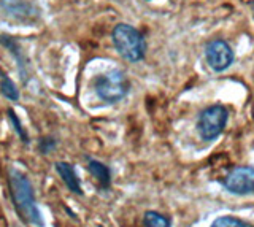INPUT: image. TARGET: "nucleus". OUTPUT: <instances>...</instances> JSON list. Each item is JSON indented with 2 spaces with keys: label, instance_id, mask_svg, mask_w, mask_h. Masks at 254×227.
I'll use <instances>...</instances> for the list:
<instances>
[{
  "label": "nucleus",
  "instance_id": "15",
  "mask_svg": "<svg viewBox=\"0 0 254 227\" xmlns=\"http://www.w3.org/2000/svg\"><path fill=\"white\" fill-rule=\"evenodd\" d=\"M97 227H103V226H97Z\"/></svg>",
  "mask_w": 254,
  "mask_h": 227
},
{
  "label": "nucleus",
  "instance_id": "6",
  "mask_svg": "<svg viewBox=\"0 0 254 227\" xmlns=\"http://www.w3.org/2000/svg\"><path fill=\"white\" fill-rule=\"evenodd\" d=\"M224 187L235 195H248L254 192V167H235L224 179Z\"/></svg>",
  "mask_w": 254,
  "mask_h": 227
},
{
  "label": "nucleus",
  "instance_id": "16",
  "mask_svg": "<svg viewBox=\"0 0 254 227\" xmlns=\"http://www.w3.org/2000/svg\"><path fill=\"white\" fill-rule=\"evenodd\" d=\"M146 2H149V0H146Z\"/></svg>",
  "mask_w": 254,
  "mask_h": 227
},
{
  "label": "nucleus",
  "instance_id": "8",
  "mask_svg": "<svg viewBox=\"0 0 254 227\" xmlns=\"http://www.w3.org/2000/svg\"><path fill=\"white\" fill-rule=\"evenodd\" d=\"M87 170H89V173L97 179L99 184L102 187H108L110 183H111V171L110 169L105 166V164H102L95 159H89L87 161Z\"/></svg>",
  "mask_w": 254,
  "mask_h": 227
},
{
  "label": "nucleus",
  "instance_id": "1",
  "mask_svg": "<svg viewBox=\"0 0 254 227\" xmlns=\"http://www.w3.org/2000/svg\"><path fill=\"white\" fill-rule=\"evenodd\" d=\"M10 189L14 207L18 208L22 218L37 227H45L42 211L38 210L35 191L30 179L19 170H10Z\"/></svg>",
  "mask_w": 254,
  "mask_h": 227
},
{
  "label": "nucleus",
  "instance_id": "11",
  "mask_svg": "<svg viewBox=\"0 0 254 227\" xmlns=\"http://www.w3.org/2000/svg\"><path fill=\"white\" fill-rule=\"evenodd\" d=\"M6 114H8V119H10V122H11V126H13L14 132H16V134H18V137L21 138V142H22V143H26V145H29V143H30L29 134L26 132V129L22 127V122H21V119L18 118V114H16L11 108H8V110H6Z\"/></svg>",
  "mask_w": 254,
  "mask_h": 227
},
{
  "label": "nucleus",
  "instance_id": "13",
  "mask_svg": "<svg viewBox=\"0 0 254 227\" xmlns=\"http://www.w3.org/2000/svg\"><path fill=\"white\" fill-rule=\"evenodd\" d=\"M56 148V140L54 138H50V137H46V138H42L38 142V150L42 151V154H48V153H51L53 150Z\"/></svg>",
  "mask_w": 254,
  "mask_h": 227
},
{
  "label": "nucleus",
  "instance_id": "4",
  "mask_svg": "<svg viewBox=\"0 0 254 227\" xmlns=\"http://www.w3.org/2000/svg\"><path fill=\"white\" fill-rule=\"evenodd\" d=\"M229 119V112L222 105H211L205 108L197 119V132L202 140L211 142L218 138L222 130L226 129V124Z\"/></svg>",
  "mask_w": 254,
  "mask_h": 227
},
{
  "label": "nucleus",
  "instance_id": "12",
  "mask_svg": "<svg viewBox=\"0 0 254 227\" xmlns=\"http://www.w3.org/2000/svg\"><path fill=\"white\" fill-rule=\"evenodd\" d=\"M210 227H253V226L235 216H219L218 219H214Z\"/></svg>",
  "mask_w": 254,
  "mask_h": 227
},
{
  "label": "nucleus",
  "instance_id": "7",
  "mask_svg": "<svg viewBox=\"0 0 254 227\" xmlns=\"http://www.w3.org/2000/svg\"><path fill=\"white\" fill-rule=\"evenodd\" d=\"M56 171L59 173L61 179L64 181L68 187L70 192L78 194V195H83V189H81V183H79V178L76 175V171L73 169V166L68 162H56Z\"/></svg>",
  "mask_w": 254,
  "mask_h": 227
},
{
  "label": "nucleus",
  "instance_id": "9",
  "mask_svg": "<svg viewBox=\"0 0 254 227\" xmlns=\"http://www.w3.org/2000/svg\"><path fill=\"white\" fill-rule=\"evenodd\" d=\"M143 226L145 227H172V221L170 218H167L157 211L149 210L143 216Z\"/></svg>",
  "mask_w": 254,
  "mask_h": 227
},
{
  "label": "nucleus",
  "instance_id": "14",
  "mask_svg": "<svg viewBox=\"0 0 254 227\" xmlns=\"http://www.w3.org/2000/svg\"><path fill=\"white\" fill-rule=\"evenodd\" d=\"M253 18H254V5H253Z\"/></svg>",
  "mask_w": 254,
  "mask_h": 227
},
{
  "label": "nucleus",
  "instance_id": "3",
  "mask_svg": "<svg viewBox=\"0 0 254 227\" xmlns=\"http://www.w3.org/2000/svg\"><path fill=\"white\" fill-rule=\"evenodd\" d=\"M94 91L97 97L105 104H118L130 91L127 76L121 70H110L99 75L94 80Z\"/></svg>",
  "mask_w": 254,
  "mask_h": 227
},
{
  "label": "nucleus",
  "instance_id": "2",
  "mask_svg": "<svg viewBox=\"0 0 254 227\" xmlns=\"http://www.w3.org/2000/svg\"><path fill=\"white\" fill-rule=\"evenodd\" d=\"M111 38H113V45L116 51L121 54L129 62H138L145 56L146 43L145 38L133 26L129 24H118L113 32H111Z\"/></svg>",
  "mask_w": 254,
  "mask_h": 227
},
{
  "label": "nucleus",
  "instance_id": "5",
  "mask_svg": "<svg viewBox=\"0 0 254 227\" xmlns=\"http://www.w3.org/2000/svg\"><path fill=\"white\" fill-rule=\"evenodd\" d=\"M205 57H206V62H208L210 68L219 73V72H224V70H227L230 65H232L234 51L227 42L221 40V38H216V40H211L206 43Z\"/></svg>",
  "mask_w": 254,
  "mask_h": 227
},
{
  "label": "nucleus",
  "instance_id": "10",
  "mask_svg": "<svg viewBox=\"0 0 254 227\" xmlns=\"http://www.w3.org/2000/svg\"><path fill=\"white\" fill-rule=\"evenodd\" d=\"M0 92L3 94L5 99L11 100V102L19 100V91H18V88H16V84L5 73H0Z\"/></svg>",
  "mask_w": 254,
  "mask_h": 227
}]
</instances>
